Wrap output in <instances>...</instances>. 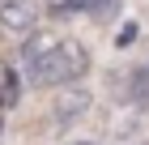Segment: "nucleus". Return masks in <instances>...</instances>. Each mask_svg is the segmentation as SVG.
<instances>
[{"label": "nucleus", "mask_w": 149, "mask_h": 145, "mask_svg": "<svg viewBox=\"0 0 149 145\" xmlns=\"http://www.w3.org/2000/svg\"><path fill=\"white\" fill-rule=\"evenodd\" d=\"M90 73V51L72 39H56V47L38 56L30 64V81L34 85H47V90H60V85H72Z\"/></svg>", "instance_id": "obj_1"}, {"label": "nucleus", "mask_w": 149, "mask_h": 145, "mask_svg": "<svg viewBox=\"0 0 149 145\" xmlns=\"http://www.w3.org/2000/svg\"><path fill=\"white\" fill-rule=\"evenodd\" d=\"M90 90H81L77 81L72 85H60V94H56V102H51V115H56L60 124H68V120H77V115H85L90 111Z\"/></svg>", "instance_id": "obj_2"}, {"label": "nucleus", "mask_w": 149, "mask_h": 145, "mask_svg": "<svg viewBox=\"0 0 149 145\" xmlns=\"http://www.w3.org/2000/svg\"><path fill=\"white\" fill-rule=\"evenodd\" d=\"M34 22H38V4L34 0H4V4H0V26H4V30L22 34Z\"/></svg>", "instance_id": "obj_3"}, {"label": "nucleus", "mask_w": 149, "mask_h": 145, "mask_svg": "<svg viewBox=\"0 0 149 145\" xmlns=\"http://www.w3.org/2000/svg\"><path fill=\"white\" fill-rule=\"evenodd\" d=\"M119 9V0H68L64 13H90V17H107Z\"/></svg>", "instance_id": "obj_4"}, {"label": "nucleus", "mask_w": 149, "mask_h": 145, "mask_svg": "<svg viewBox=\"0 0 149 145\" xmlns=\"http://www.w3.org/2000/svg\"><path fill=\"white\" fill-rule=\"evenodd\" d=\"M51 47H56V34H30V39H26V47H22V60H26V64H34L38 56H47V51H51Z\"/></svg>", "instance_id": "obj_5"}, {"label": "nucleus", "mask_w": 149, "mask_h": 145, "mask_svg": "<svg viewBox=\"0 0 149 145\" xmlns=\"http://www.w3.org/2000/svg\"><path fill=\"white\" fill-rule=\"evenodd\" d=\"M132 102H136V107H149V60L145 64H136V73H132Z\"/></svg>", "instance_id": "obj_6"}, {"label": "nucleus", "mask_w": 149, "mask_h": 145, "mask_svg": "<svg viewBox=\"0 0 149 145\" xmlns=\"http://www.w3.org/2000/svg\"><path fill=\"white\" fill-rule=\"evenodd\" d=\"M17 98H22V81H17V73H9L4 85H0V107H13Z\"/></svg>", "instance_id": "obj_7"}, {"label": "nucleus", "mask_w": 149, "mask_h": 145, "mask_svg": "<svg viewBox=\"0 0 149 145\" xmlns=\"http://www.w3.org/2000/svg\"><path fill=\"white\" fill-rule=\"evenodd\" d=\"M132 39H136V26L128 22V26H124V30H119V47H128V43H132Z\"/></svg>", "instance_id": "obj_8"}]
</instances>
